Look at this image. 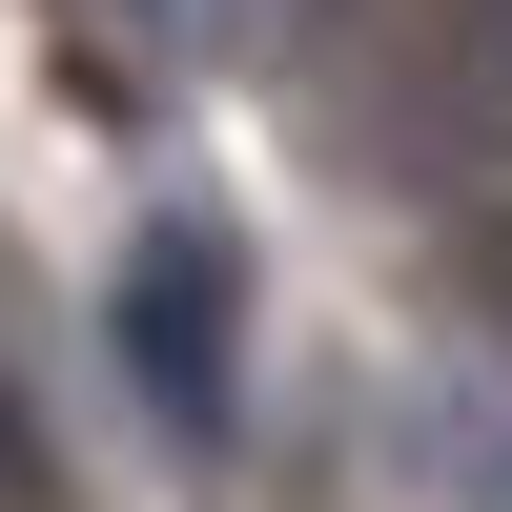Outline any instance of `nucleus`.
<instances>
[{"label": "nucleus", "instance_id": "1", "mask_svg": "<svg viewBox=\"0 0 512 512\" xmlns=\"http://www.w3.org/2000/svg\"><path fill=\"white\" fill-rule=\"evenodd\" d=\"M103 328H123V369H144L164 431H226V349H246L226 226H144V246H123V287H103Z\"/></svg>", "mask_w": 512, "mask_h": 512}]
</instances>
